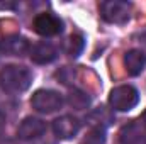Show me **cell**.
Instances as JSON below:
<instances>
[{"mask_svg": "<svg viewBox=\"0 0 146 144\" xmlns=\"http://www.w3.org/2000/svg\"><path fill=\"white\" fill-rule=\"evenodd\" d=\"M124 66L126 71L129 73L131 76H138L141 75V71L145 70L146 66V54L139 49H131L126 53L124 56Z\"/></svg>", "mask_w": 146, "mask_h": 144, "instance_id": "9", "label": "cell"}, {"mask_svg": "<svg viewBox=\"0 0 146 144\" xmlns=\"http://www.w3.org/2000/svg\"><path fill=\"white\" fill-rule=\"evenodd\" d=\"M0 49L12 56H22L26 51H29V44L21 36H9L0 42Z\"/></svg>", "mask_w": 146, "mask_h": 144, "instance_id": "10", "label": "cell"}, {"mask_svg": "<svg viewBox=\"0 0 146 144\" xmlns=\"http://www.w3.org/2000/svg\"><path fill=\"white\" fill-rule=\"evenodd\" d=\"M106 127L95 126L94 129H90V132L85 136V139L82 141V144H106Z\"/></svg>", "mask_w": 146, "mask_h": 144, "instance_id": "12", "label": "cell"}, {"mask_svg": "<svg viewBox=\"0 0 146 144\" xmlns=\"http://www.w3.org/2000/svg\"><path fill=\"white\" fill-rule=\"evenodd\" d=\"M33 83V71L26 66L9 65L3 66L0 71V85L9 93H21L26 92Z\"/></svg>", "mask_w": 146, "mask_h": 144, "instance_id": "1", "label": "cell"}, {"mask_svg": "<svg viewBox=\"0 0 146 144\" xmlns=\"http://www.w3.org/2000/svg\"><path fill=\"white\" fill-rule=\"evenodd\" d=\"M29 54H31V59H33L34 63H37V65H46V63H51V61L56 59L58 51H56V48H54L51 42L42 41V42L34 44V46L29 49Z\"/></svg>", "mask_w": 146, "mask_h": 144, "instance_id": "8", "label": "cell"}, {"mask_svg": "<svg viewBox=\"0 0 146 144\" xmlns=\"http://www.w3.org/2000/svg\"><path fill=\"white\" fill-rule=\"evenodd\" d=\"M139 122H143V127H145V129H146V112H145V114H143V117L139 119Z\"/></svg>", "mask_w": 146, "mask_h": 144, "instance_id": "15", "label": "cell"}, {"mask_svg": "<svg viewBox=\"0 0 146 144\" xmlns=\"http://www.w3.org/2000/svg\"><path fill=\"white\" fill-rule=\"evenodd\" d=\"M99 10H100V17L106 22L122 26L131 19L133 5L126 0H106V2H100Z\"/></svg>", "mask_w": 146, "mask_h": 144, "instance_id": "2", "label": "cell"}, {"mask_svg": "<svg viewBox=\"0 0 146 144\" xmlns=\"http://www.w3.org/2000/svg\"><path fill=\"white\" fill-rule=\"evenodd\" d=\"M15 3H0V9H14Z\"/></svg>", "mask_w": 146, "mask_h": 144, "instance_id": "14", "label": "cell"}, {"mask_svg": "<svg viewBox=\"0 0 146 144\" xmlns=\"http://www.w3.org/2000/svg\"><path fill=\"white\" fill-rule=\"evenodd\" d=\"M138 102H139V93L131 85L115 87V88H112L109 95L110 107L117 112H129L138 105Z\"/></svg>", "mask_w": 146, "mask_h": 144, "instance_id": "3", "label": "cell"}, {"mask_svg": "<svg viewBox=\"0 0 146 144\" xmlns=\"http://www.w3.org/2000/svg\"><path fill=\"white\" fill-rule=\"evenodd\" d=\"M33 27L39 36L42 37H51V36H58L63 32V20L51 14V12H42L34 17Z\"/></svg>", "mask_w": 146, "mask_h": 144, "instance_id": "5", "label": "cell"}, {"mask_svg": "<svg viewBox=\"0 0 146 144\" xmlns=\"http://www.w3.org/2000/svg\"><path fill=\"white\" fill-rule=\"evenodd\" d=\"M2 120H3V119H2V115H0V127H2Z\"/></svg>", "mask_w": 146, "mask_h": 144, "instance_id": "16", "label": "cell"}, {"mask_svg": "<svg viewBox=\"0 0 146 144\" xmlns=\"http://www.w3.org/2000/svg\"><path fill=\"white\" fill-rule=\"evenodd\" d=\"M68 104L76 110H83L90 105V98L87 97V93H83L80 90H73L72 95L68 97Z\"/></svg>", "mask_w": 146, "mask_h": 144, "instance_id": "13", "label": "cell"}, {"mask_svg": "<svg viewBox=\"0 0 146 144\" xmlns=\"http://www.w3.org/2000/svg\"><path fill=\"white\" fill-rule=\"evenodd\" d=\"M82 124L76 117L73 115H63V117H58L54 122H53V131L54 134L60 137V139H72L78 134Z\"/></svg>", "mask_w": 146, "mask_h": 144, "instance_id": "7", "label": "cell"}, {"mask_svg": "<svg viewBox=\"0 0 146 144\" xmlns=\"http://www.w3.org/2000/svg\"><path fill=\"white\" fill-rule=\"evenodd\" d=\"M83 48H85V39L80 34H72L70 39L66 41V53L70 56H73V58L80 56V53L83 51Z\"/></svg>", "mask_w": 146, "mask_h": 144, "instance_id": "11", "label": "cell"}, {"mask_svg": "<svg viewBox=\"0 0 146 144\" xmlns=\"http://www.w3.org/2000/svg\"><path fill=\"white\" fill-rule=\"evenodd\" d=\"M63 104H65V100H63L61 93H58L54 90L41 88V90H36L34 95L31 97V107L39 114H53L63 107Z\"/></svg>", "mask_w": 146, "mask_h": 144, "instance_id": "4", "label": "cell"}, {"mask_svg": "<svg viewBox=\"0 0 146 144\" xmlns=\"http://www.w3.org/2000/svg\"><path fill=\"white\" fill-rule=\"evenodd\" d=\"M44 132H46V122L37 117H26L17 127V136L24 141L41 137Z\"/></svg>", "mask_w": 146, "mask_h": 144, "instance_id": "6", "label": "cell"}]
</instances>
